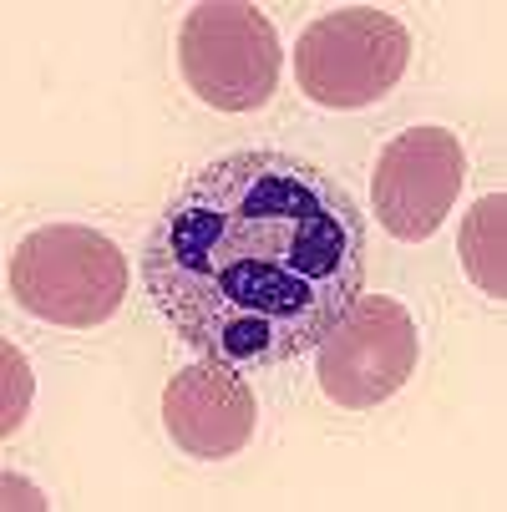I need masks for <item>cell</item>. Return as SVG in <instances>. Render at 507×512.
Here are the masks:
<instances>
[{
	"instance_id": "obj_1",
	"label": "cell",
	"mask_w": 507,
	"mask_h": 512,
	"mask_svg": "<svg viewBox=\"0 0 507 512\" xmlns=\"http://www.w3.org/2000/svg\"><path fill=\"white\" fill-rule=\"evenodd\" d=\"M360 284V203L325 168L274 148L203 163L142 244V289L158 315L234 371L310 355Z\"/></svg>"
},
{
	"instance_id": "obj_2",
	"label": "cell",
	"mask_w": 507,
	"mask_h": 512,
	"mask_svg": "<svg viewBox=\"0 0 507 512\" xmlns=\"http://www.w3.org/2000/svg\"><path fill=\"white\" fill-rule=\"evenodd\" d=\"M11 295L26 315L66 330H92L127 300L122 249L82 224H46L11 254Z\"/></svg>"
},
{
	"instance_id": "obj_3",
	"label": "cell",
	"mask_w": 507,
	"mask_h": 512,
	"mask_svg": "<svg viewBox=\"0 0 507 512\" xmlns=\"http://www.w3.org/2000/svg\"><path fill=\"white\" fill-rule=\"evenodd\" d=\"M411 66V36L391 11L340 6L305 26L295 41V82L315 107L355 112L381 102Z\"/></svg>"
},
{
	"instance_id": "obj_4",
	"label": "cell",
	"mask_w": 507,
	"mask_h": 512,
	"mask_svg": "<svg viewBox=\"0 0 507 512\" xmlns=\"http://www.w3.org/2000/svg\"><path fill=\"white\" fill-rule=\"evenodd\" d=\"M279 36L249 0H203L183 16L178 66L188 92L213 112H254L279 87Z\"/></svg>"
},
{
	"instance_id": "obj_5",
	"label": "cell",
	"mask_w": 507,
	"mask_h": 512,
	"mask_svg": "<svg viewBox=\"0 0 507 512\" xmlns=\"http://www.w3.org/2000/svg\"><path fill=\"white\" fill-rule=\"evenodd\" d=\"M421 360V335L406 305L386 295H355L340 325L315 345L320 391L345 411H371L391 401Z\"/></svg>"
},
{
	"instance_id": "obj_6",
	"label": "cell",
	"mask_w": 507,
	"mask_h": 512,
	"mask_svg": "<svg viewBox=\"0 0 507 512\" xmlns=\"http://www.w3.org/2000/svg\"><path fill=\"white\" fill-rule=\"evenodd\" d=\"M467 183V153L457 132L447 127H406L391 137L376 158V218L401 244L431 239L457 208V193Z\"/></svg>"
},
{
	"instance_id": "obj_7",
	"label": "cell",
	"mask_w": 507,
	"mask_h": 512,
	"mask_svg": "<svg viewBox=\"0 0 507 512\" xmlns=\"http://www.w3.org/2000/svg\"><path fill=\"white\" fill-rule=\"evenodd\" d=\"M254 421H259L254 386L244 381V371H234L224 360L183 365L163 391V426L198 462H224L244 452Z\"/></svg>"
},
{
	"instance_id": "obj_8",
	"label": "cell",
	"mask_w": 507,
	"mask_h": 512,
	"mask_svg": "<svg viewBox=\"0 0 507 512\" xmlns=\"http://www.w3.org/2000/svg\"><path fill=\"white\" fill-rule=\"evenodd\" d=\"M457 249H462V269L472 274V284L482 295L502 300L507 295V264H502V254H507V198L502 193H487V198L472 203V213L462 218Z\"/></svg>"
},
{
	"instance_id": "obj_9",
	"label": "cell",
	"mask_w": 507,
	"mask_h": 512,
	"mask_svg": "<svg viewBox=\"0 0 507 512\" xmlns=\"http://www.w3.org/2000/svg\"><path fill=\"white\" fill-rule=\"evenodd\" d=\"M26 401H31V371H26V355L6 340V411H0V431H16L26 421Z\"/></svg>"
}]
</instances>
